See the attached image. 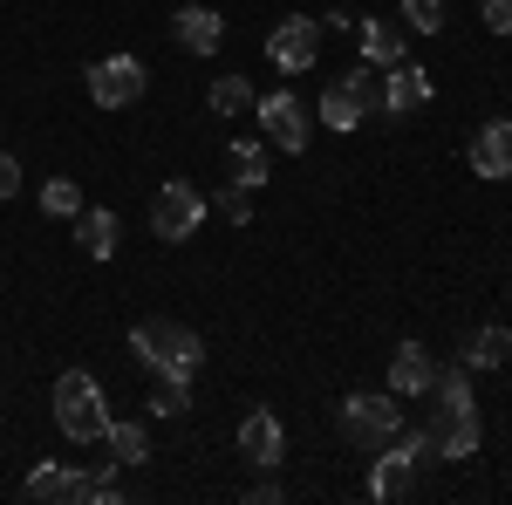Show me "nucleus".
<instances>
[{
    "label": "nucleus",
    "instance_id": "nucleus-1",
    "mask_svg": "<svg viewBox=\"0 0 512 505\" xmlns=\"http://www.w3.org/2000/svg\"><path fill=\"white\" fill-rule=\"evenodd\" d=\"M130 355H137L151 376H198L205 342H198L185 321H137V328H130Z\"/></svg>",
    "mask_w": 512,
    "mask_h": 505
},
{
    "label": "nucleus",
    "instance_id": "nucleus-2",
    "mask_svg": "<svg viewBox=\"0 0 512 505\" xmlns=\"http://www.w3.org/2000/svg\"><path fill=\"white\" fill-rule=\"evenodd\" d=\"M110 424V403H103V389L89 369H62L55 376V430L69 437V444H96Z\"/></svg>",
    "mask_w": 512,
    "mask_h": 505
},
{
    "label": "nucleus",
    "instance_id": "nucleus-3",
    "mask_svg": "<svg viewBox=\"0 0 512 505\" xmlns=\"http://www.w3.org/2000/svg\"><path fill=\"white\" fill-rule=\"evenodd\" d=\"M396 430H403V403H396V389H390V396L362 389V396L342 403V437H349L355 451H383Z\"/></svg>",
    "mask_w": 512,
    "mask_h": 505
},
{
    "label": "nucleus",
    "instance_id": "nucleus-4",
    "mask_svg": "<svg viewBox=\"0 0 512 505\" xmlns=\"http://www.w3.org/2000/svg\"><path fill=\"white\" fill-rule=\"evenodd\" d=\"M198 226H205V192H198V185H185V178H171V185L151 198V233L178 246V239H192Z\"/></svg>",
    "mask_w": 512,
    "mask_h": 505
},
{
    "label": "nucleus",
    "instance_id": "nucleus-5",
    "mask_svg": "<svg viewBox=\"0 0 512 505\" xmlns=\"http://www.w3.org/2000/svg\"><path fill=\"white\" fill-rule=\"evenodd\" d=\"M267 55H274V69H287V76H308V69H315V55H321V21H308V14L274 21Z\"/></svg>",
    "mask_w": 512,
    "mask_h": 505
},
{
    "label": "nucleus",
    "instance_id": "nucleus-6",
    "mask_svg": "<svg viewBox=\"0 0 512 505\" xmlns=\"http://www.w3.org/2000/svg\"><path fill=\"white\" fill-rule=\"evenodd\" d=\"M253 110H260V130H267V144H274V151H287V157L308 151V103H301V96L274 89V96H260Z\"/></svg>",
    "mask_w": 512,
    "mask_h": 505
},
{
    "label": "nucleus",
    "instance_id": "nucleus-7",
    "mask_svg": "<svg viewBox=\"0 0 512 505\" xmlns=\"http://www.w3.org/2000/svg\"><path fill=\"white\" fill-rule=\"evenodd\" d=\"M144 62H137V55H110V62H96V69H89V96H96V103H103V110H130V103H137V96H144Z\"/></svg>",
    "mask_w": 512,
    "mask_h": 505
},
{
    "label": "nucleus",
    "instance_id": "nucleus-8",
    "mask_svg": "<svg viewBox=\"0 0 512 505\" xmlns=\"http://www.w3.org/2000/svg\"><path fill=\"white\" fill-rule=\"evenodd\" d=\"M280 451H287V430H280V417H274V410H253V417L239 424V458H246V465H260V471H274Z\"/></svg>",
    "mask_w": 512,
    "mask_h": 505
},
{
    "label": "nucleus",
    "instance_id": "nucleus-9",
    "mask_svg": "<svg viewBox=\"0 0 512 505\" xmlns=\"http://www.w3.org/2000/svg\"><path fill=\"white\" fill-rule=\"evenodd\" d=\"M472 171H478V178H512V117L478 123V137H472Z\"/></svg>",
    "mask_w": 512,
    "mask_h": 505
},
{
    "label": "nucleus",
    "instance_id": "nucleus-10",
    "mask_svg": "<svg viewBox=\"0 0 512 505\" xmlns=\"http://www.w3.org/2000/svg\"><path fill=\"white\" fill-rule=\"evenodd\" d=\"M171 35H178V48H192V55H219L226 21H219L212 7H178V14H171Z\"/></svg>",
    "mask_w": 512,
    "mask_h": 505
},
{
    "label": "nucleus",
    "instance_id": "nucleus-11",
    "mask_svg": "<svg viewBox=\"0 0 512 505\" xmlns=\"http://www.w3.org/2000/svg\"><path fill=\"white\" fill-rule=\"evenodd\" d=\"M431 103V76L417 69V62H396L390 76H383V110L390 117H410V110H424Z\"/></svg>",
    "mask_w": 512,
    "mask_h": 505
},
{
    "label": "nucleus",
    "instance_id": "nucleus-12",
    "mask_svg": "<svg viewBox=\"0 0 512 505\" xmlns=\"http://www.w3.org/2000/svg\"><path fill=\"white\" fill-rule=\"evenodd\" d=\"M431 376H437V362H431L424 342H403V349H396V362H390V389L396 396H431Z\"/></svg>",
    "mask_w": 512,
    "mask_h": 505
},
{
    "label": "nucleus",
    "instance_id": "nucleus-13",
    "mask_svg": "<svg viewBox=\"0 0 512 505\" xmlns=\"http://www.w3.org/2000/svg\"><path fill=\"white\" fill-rule=\"evenodd\" d=\"M431 396H437V424H431V430L478 417V410H472V383H465V369H437V376H431Z\"/></svg>",
    "mask_w": 512,
    "mask_h": 505
},
{
    "label": "nucleus",
    "instance_id": "nucleus-14",
    "mask_svg": "<svg viewBox=\"0 0 512 505\" xmlns=\"http://www.w3.org/2000/svg\"><path fill=\"white\" fill-rule=\"evenodd\" d=\"M410 492H417V465L383 444V458H376V471H369V499H410Z\"/></svg>",
    "mask_w": 512,
    "mask_h": 505
},
{
    "label": "nucleus",
    "instance_id": "nucleus-15",
    "mask_svg": "<svg viewBox=\"0 0 512 505\" xmlns=\"http://www.w3.org/2000/svg\"><path fill=\"white\" fill-rule=\"evenodd\" d=\"M76 239H82V253H89V260H110V253H117V239H123L117 212H89V205H82V212H76Z\"/></svg>",
    "mask_w": 512,
    "mask_h": 505
},
{
    "label": "nucleus",
    "instance_id": "nucleus-16",
    "mask_svg": "<svg viewBox=\"0 0 512 505\" xmlns=\"http://www.w3.org/2000/svg\"><path fill=\"white\" fill-rule=\"evenodd\" d=\"M355 41H362V62H376V69H396L403 62V28L396 21H362Z\"/></svg>",
    "mask_w": 512,
    "mask_h": 505
},
{
    "label": "nucleus",
    "instance_id": "nucleus-17",
    "mask_svg": "<svg viewBox=\"0 0 512 505\" xmlns=\"http://www.w3.org/2000/svg\"><path fill=\"white\" fill-rule=\"evenodd\" d=\"M506 355H512V328L492 321V328H478L472 342H465V369H499Z\"/></svg>",
    "mask_w": 512,
    "mask_h": 505
},
{
    "label": "nucleus",
    "instance_id": "nucleus-18",
    "mask_svg": "<svg viewBox=\"0 0 512 505\" xmlns=\"http://www.w3.org/2000/svg\"><path fill=\"white\" fill-rule=\"evenodd\" d=\"M76 478L82 471H69V465H41V471H28V485H21V492H28V499H76Z\"/></svg>",
    "mask_w": 512,
    "mask_h": 505
},
{
    "label": "nucleus",
    "instance_id": "nucleus-19",
    "mask_svg": "<svg viewBox=\"0 0 512 505\" xmlns=\"http://www.w3.org/2000/svg\"><path fill=\"white\" fill-rule=\"evenodd\" d=\"M362 117H369V110H362V96H355L349 82H335V89L321 96V123H328V130H355Z\"/></svg>",
    "mask_w": 512,
    "mask_h": 505
},
{
    "label": "nucleus",
    "instance_id": "nucleus-20",
    "mask_svg": "<svg viewBox=\"0 0 512 505\" xmlns=\"http://www.w3.org/2000/svg\"><path fill=\"white\" fill-rule=\"evenodd\" d=\"M205 103H212V117H239V110H253V82L246 76H219L205 89Z\"/></svg>",
    "mask_w": 512,
    "mask_h": 505
},
{
    "label": "nucleus",
    "instance_id": "nucleus-21",
    "mask_svg": "<svg viewBox=\"0 0 512 505\" xmlns=\"http://www.w3.org/2000/svg\"><path fill=\"white\" fill-rule=\"evenodd\" d=\"M103 437H110V458H117V465H144V458H151L144 424H103Z\"/></svg>",
    "mask_w": 512,
    "mask_h": 505
},
{
    "label": "nucleus",
    "instance_id": "nucleus-22",
    "mask_svg": "<svg viewBox=\"0 0 512 505\" xmlns=\"http://www.w3.org/2000/svg\"><path fill=\"white\" fill-rule=\"evenodd\" d=\"M192 410V376H158L151 389V417H185Z\"/></svg>",
    "mask_w": 512,
    "mask_h": 505
},
{
    "label": "nucleus",
    "instance_id": "nucleus-23",
    "mask_svg": "<svg viewBox=\"0 0 512 505\" xmlns=\"http://www.w3.org/2000/svg\"><path fill=\"white\" fill-rule=\"evenodd\" d=\"M233 178L253 192V185H267V144H253V137H239L233 144Z\"/></svg>",
    "mask_w": 512,
    "mask_h": 505
},
{
    "label": "nucleus",
    "instance_id": "nucleus-24",
    "mask_svg": "<svg viewBox=\"0 0 512 505\" xmlns=\"http://www.w3.org/2000/svg\"><path fill=\"white\" fill-rule=\"evenodd\" d=\"M41 212H48V219H76L82 192L69 185V178H48V185H41Z\"/></svg>",
    "mask_w": 512,
    "mask_h": 505
},
{
    "label": "nucleus",
    "instance_id": "nucleus-25",
    "mask_svg": "<svg viewBox=\"0 0 512 505\" xmlns=\"http://www.w3.org/2000/svg\"><path fill=\"white\" fill-rule=\"evenodd\" d=\"M76 499L82 505H117L123 492H117V478H110V471H82V478H76Z\"/></svg>",
    "mask_w": 512,
    "mask_h": 505
},
{
    "label": "nucleus",
    "instance_id": "nucleus-26",
    "mask_svg": "<svg viewBox=\"0 0 512 505\" xmlns=\"http://www.w3.org/2000/svg\"><path fill=\"white\" fill-rule=\"evenodd\" d=\"M403 21H410L417 35H437V28H444V0H403Z\"/></svg>",
    "mask_w": 512,
    "mask_h": 505
},
{
    "label": "nucleus",
    "instance_id": "nucleus-27",
    "mask_svg": "<svg viewBox=\"0 0 512 505\" xmlns=\"http://www.w3.org/2000/svg\"><path fill=\"white\" fill-rule=\"evenodd\" d=\"M219 212H226L233 226H246V219H253V192H246V185H233V192L219 198Z\"/></svg>",
    "mask_w": 512,
    "mask_h": 505
},
{
    "label": "nucleus",
    "instance_id": "nucleus-28",
    "mask_svg": "<svg viewBox=\"0 0 512 505\" xmlns=\"http://www.w3.org/2000/svg\"><path fill=\"white\" fill-rule=\"evenodd\" d=\"M478 7H485V28L492 35H512V0H478Z\"/></svg>",
    "mask_w": 512,
    "mask_h": 505
},
{
    "label": "nucleus",
    "instance_id": "nucleus-29",
    "mask_svg": "<svg viewBox=\"0 0 512 505\" xmlns=\"http://www.w3.org/2000/svg\"><path fill=\"white\" fill-rule=\"evenodd\" d=\"M14 192H21V164L0 151V198H14Z\"/></svg>",
    "mask_w": 512,
    "mask_h": 505
}]
</instances>
